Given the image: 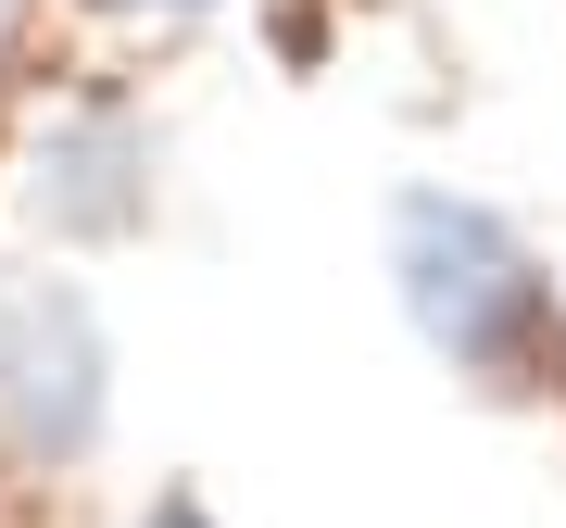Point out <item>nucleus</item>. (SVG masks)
Instances as JSON below:
<instances>
[{"label":"nucleus","instance_id":"f257e3e1","mask_svg":"<svg viewBox=\"0 0 566 528\" xmlns=\"http://www.w3.org/2000/svg\"><path fill=\"white\" fill-rule=\"evenodd\" d=\"M390 277H403V315L416 340L465 366L479 390H528L542 378V340H554V277L528 252L516 214L465 202V189H403L390 202Z\"/></svg>","mask_w":566,"mask_h":528},{"label":"nucleus","instance_id":"f03ea898","mask_svg":"<svg viewBox=\"0 0 566 528\" xmlns=\"http://www.w3.org/2000/svg\"><path fill=\"white\" fill-rule=\"evenodd\" d=\"M102 315H88V289L63 277H25L13 303H0V427H13L39 466H76L88 441H102Z\"/></svg>","mask_w":566,"mask_h":528},{"label":"nucleus","instance_id":"7ed1b4c3","mask_svg":"<svg viewBox=\"0 0 566 528\" xmlns=\"http://www.w3.org/2000/svg\"><path fill=\"white\" fill-rule=\"evenodd\" d=\"M39 226L51 240H126L151 226V126L126 102H76L39 139Z\"/></svg>","mask_w":566,"mask_h":528},{"label":"nucleus","instance_id":"20e7f679","mask_svg":"<svg viewBox=\"0 0 566 528\" xmlns=\"http://www.w3.org/2000/svg\"><path fill=\"white\" fill-rule=\"evenodd\" d=\"M88 13H214V0H88Z\"/></svg>","mask_w":566,"mask_h":528},{"label":"nucleus","instance_id":"39448f33","mask_svg":"<svg viewBox=\"0 0 566 528\" xmlns=\"http://www.w3.org/2000/svg\"><path fill=\"white\" fill-rule=\"evenodd\" d=\"M151 528H214L202 504H189V490H177V504H151Z\"/></svg>","mask_w":566,"mask_h":528}]
</instances>
